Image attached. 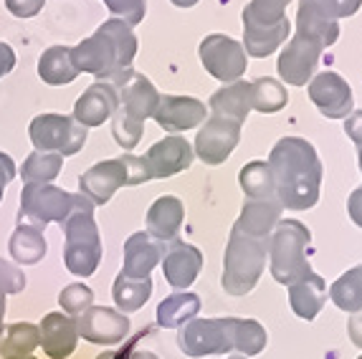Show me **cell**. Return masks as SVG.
I'll return each mask as SVG.
<instances>
[{"label":"cell","instance_id":"6da1fadb","mask_svg":"<svg viewBox=\"0 0 362 359\" xmlns=\"http://www.w3.org/2000/svg\"><path fill=\"white\" fill-rule=\"evenodd\" d=\"M279 203L289 210H309L320 200L322 162L317 150L302 137L279 139L269 155Z\"/></svg>","mask_w":362,"mask_h":359},{"label":"cell","instance_id":"7a4b0ae2","mask_svg":"<svg viewBox=\"0 0 362 359\" xmlns=\"http://www.w3.org/2000/svg\"><path fill=\"white\" fill-rule=\"evenodd\" d=\"M134 54H137V36L124 20L117 18L104 20L94 36L84 38L71 48L78 73H94L112 86H122L127 81L132 73Z\"/></svg>","mask_w":362,"mask_h":359},{"label":"cell","instance_id":"3957f363","mask_svg":"<svg viewBox=\"0 0 362 359\" xmlns=\"http://www.w3.org/2000/svg\"><path fill=\"white\" fill-rule=\"evenodd\" d=\"M61 228H64V264L69 273L89 278L102 264V238L94 220V203L78 192L74 210Z\"/></svg>","mask_w":362,"mask_h":359},{"label":"cell","instance_id":"277c9868","mask_svg":"<svg viewBox=\"0 0 362 359\" xmlns=\"http://www.w3.org/2000/svg\"><path fill=\"white\" fill-rule=\"evenodd\" d=\"M269 240L272 238H254L238 228L230 230L223 253V276H221V286L226 288V293L246 296L254 291L266 269Z\"/></svg>","mask_w":362,"mask_h":359},{"label":"cell","instance_id":"5b68a950","mask_svg":"<svg viewBox=\"0 0 362 359\" xmlns=\"http://www.w3.org/2000/svg\"><path fill=\"white\" fill-rule=\"evenodd\" d=\"M160 104V91L152 86L150 78L132 71L127 81L119 86V107L112 117V134L124 150L137 147L142 137V122L155 117Z\"/></svg>","mask_w":362,"mask_h":359},{"label":"cell","instance_id":"8992f818","mask_svg":"<svg viewBox=\"0 0 362 359\" xmlns=\"http://www.w3.org/2000/svg\"><path fill=\"white\" fill-rule=\"evenodd\" d=\"M309 243L312 233L299 220H279L269 240V264H272L274 281L281 286H291L299 278L312 273L309 266Z\"/></svg>","mask_w":362,"mask_h":359},{"label":"cell","instance_id":"52a82bcc","mask_svg":"<svg viewBox=\"0 0 362 359\" xmlns=\"http://www.w3.org/2000/svg\"><path fill=\"white\" fill-rule=\"evenodd\" d=\"M291 0H251L243 11V51L256 59L274 54L286 41L291 23L286 6Z\"/></svg>","mask_w":362,"mask_h":359},{"label":"cell","instance_id":"ba28073f","mask_svg":"<svg viewBox=\"0 0 362 359\" xmlns=\"http://www.w3.org/2000/svg\"><path fill=\"white\" fill-rule=\"evenodd\" d=\"M150 177L145 157L124 155L117 160H104L97 162L94 167L86 170L78 177V190L84 198H89L94 205H107L119 187L127 185H142Z\"/></svg>","mask_w":362,"mask_h":359},{"label":"cell","instance_id":"9c48e42d","mask_svg":"<svg viewBox=\"0 0 362 359\" xmlns=\"http://www.w3.org/2000/svg\"><path fill=\"white\" fill-rule=\"evenodd\" d=\"M28 134L38 152H56L61 157L76 155L86 142V126L64 114H38L30 122Z\"/></svg>","mask_w":362,"mask_h":359},{"label":"cell","instance_id":"30bf717a","mask_svg":"<svg viewBox=\"0 0 362 359\" xmlns=\"http://www.w3.org/2000/svg\"><path fill=\"white\" fill-rule=\"evenodd\" d=\"M177 347L185 357H211L233 352V317L226 319H190L180 326Z\"/></svg>","mask_w":362,"mask_h":359},{"label":"cell","instance_id":"8fae6325","mask_svg":"<svg viewBox=\"0 0 362 359\" xmlns=\"http://www.w3.org/2000/svg\"><path fill=\"white\" fill-rule=\"evenodd\" d=\"M360 6L362 0H302L296 13V30L332 46L339 36L337 20L355 16Z\"/></svg>","mask_w":362,"mask_h":359},{"label":"cell","instance_id":"7c38bea8","mask_svg":"<svg viewBox=\"0 0 362 359\" xmlns=\"http://www.w3.org/2000/svg\"><path fill=\"white\" fill-rule=\"evenodd\" d=\"M76 195L74 192L61 190L54 185H25L21 192V208L18 218L21 220H30L28 225H36L38 230L49 225V223H59L64 225L69 213L74 210Z\"/></svg>","mask_w":362,"mask_h":359},{"label":"cell","instance_id":"4fadbf2b","mask_svg":"<svg viewBox=\"0 0 362 359\" xmlns=\"http://www.w3.org/2000/svg\"><path fill=\"white\" fill-rule=\"evenodd\" d=\"M200 61L211 76H216L218 81H238V78L246 73V51L238 41L228 36H221V33H213L206 36L200 43Z\"/></svg>","mask_w":362,"mask_h":359},{"label":"cell","instance_id":"5bb4252c","mask_svg":"<svg viewBox=\"0 0 362 359\" xmlns=\"http://www.w3.org/2000/svg\"><path fill=\"white\" fill-rule=\"evenodd\" d=\"M325 48L327 46L320 38L296 30L294 38L286 43V48L279 56V76L284 78L289 86H304L312 78Z\"/></svg>","mask_w":362,"mask_h":359},{"label":"cell","instance_id":"9a60e30c","mask_svg":"<svg viewBox=\"0 0 362 359\" xmlns=\"http://www.w3.org/2000/svg\"><path fill=\"white\" fill-rule=\"evenodd\" d=\"M238 139H241V122L213 114L211 119L200 126L198 137H195V155L206 165H221L235 150Z\"/></svg>","mask_w":362,"mask_h":359},{"label":"cell","instance_id":"2e32d148","mask_svg":"<svg viewBox=\"0 0 362 359\" xmlns=\"http://www.w3.org/2000/svg\"><path fill=\"white\" fill-rule=\"evenodd\" d=\"M76 331L91 344H119L129 334V319L127 314L109 309V306H91L81 317H76Z\"/></svg>","mask_w":362,"mask_h":359},{"label":"cell","instance_id":"e0dca14e","mask_svg":"<svg viewBox=\"0 0 362 359\" xmlns=\"http://www.w3.org/2000/svg\"><path fill=\"white\" fill-rule=\"evenodd\" d=\"M309 99L317 104L327 119H347L355 102H352V89L339 73L325 71L312 78L309 84Z\"/></svg>","mask_w":362,"mask_h":359},{"label":"cell","instance_id":"ac0fdd59","mask_svg":"<svg viewBox=\"0 0 362 359\" xmlns=\"http://www.w3.org/2000/svg\"><path fill=\"white\" fill-rule=\"evenodd\" d=\"M76 319L64 312H51L38 324V347L49 359H69L76 349Z\"/></svg>","mask_w":362,"mask_h":359},{"label":"cell","instance_id":"d6986e66","mask_svg":"<svg viewBox=\"0 0 362 359\" xmlns=\"http://www.w3.org/2000/svg\"><path fill=\"white\" fill-rule=\"evenodd\" d=\"M203 269V253L190 243L173 240L168 248L163 246V273L165 281L177 291H185L198 278Z\"/></svg>","mask_w":362,"mask_h":359},{"label":"cell","instance_id":"ffe728a7","mask_svg":"<svg viewBox=\"0 0 362 359\" xmlns=\"http://www.w3.org/2000/svg\"><path fill=\"white\" fill-rule=\"evenodd\" d=\"M193 147L182 137H165L157 144H152L145 155L147 170L152 180L173 177L193 165Z\"/></svg>","mask_w":362,"mask_h":359},{"label":"cell","instance_id":"44dd1931","mask_svg":"<svg viewBox=\"0 0 362 359\" xmlns=\"http://www.w3.org/2000/svg\"><path fill=\"white\" fill-rule=\"evenodd\" d=\"M119 107V91L117 86L107 84V81H97L91 84L84 94L76 99V107H74V119L81 126H99L107 119H112Z\"/></svg>","mask_w":362,"mask_h":359},{"label":"cell","instance_id":"7402d4cb","mask_svg":"<svg viewBox=\"0 0 362 359\" xmlns=\"http://www.w3.org/2000/svg\"><path fill=\"white\" fill-rule=\"evenodd\" d=\"M206 104L193 96H160L155 122L168 132H187L206 122Z\"/></svg>","mask_w":362,"mask_h":359},{"label":"cell","instance_id":"603a6c76","mask_svg":"<svg viewBox=\"0 0 362 359\" xmlns=\"http://www.w3.org/2000/svg\"><path fill=\"white\" fill-rule=\"evenodd\" d=\"M182 220H185V205L175 195H163L147 210V235L157 243H173L177 240Z\"/></svg>","mask_w":362,"mask_h":359},{"label":"cell","instance_id":"cb8c5ba5","mask_svg":"<svg viewBox=\"0 0 362 359\" xmlns=\"http://www.w3.org/2000/svg\"><path fill=\"white\" fill-rule=\"evenodd\" d=\"M163 261V243L152 240L147 233H134L124 243V264H122L119 276L142 281L150 278L152 269Z\"/></svg>","mask_w":362,"mask_h":359},{"label":"cell","instance_id":"d4e9b609","mask_svg":"<svg viewBox=\"0 0 362 359\" xmlns=\"http://www.w3.org/2000/svg\"><path fill=\"white\" fill-rule=\"evenodd\" d=\"M281 210L284 205L274 200H246L238 220L233 228L243 230V233L254 235V238H272L274 228L281 220Z\"/></svg>","mask_w":362,"mask_h":359},{"label":"cell","instance_id":"484cf974","mask_svg":"<svg viewBox=\"0 0 362 359\" xmlns=\"http://www.w3.org/2000/svg\"><path fill=\"white\" fill-rule=\"evenodd\" d=\"M327 301V283L320 273H309L304 278H299L296 283L289 286V304L291 312L299 319H317V314L322 312V306Z\"/></svg>","mask_w":362,"mask_h":359},{"label":"cell","instance_id":"4316f807","mask_svg":"<svg viewBox=\"0 0 362 359\" xmlns=\"http://www.w3.org/2000/svg\"><path fill=\"white\" fill-rule=\"evenodd\" d=\"M200 312V296L190 291H175L157 306V324L163 329H180Z\"/></svg>","mask_w":362,"mask_h":359},{"label":"cell","instance_id":"83f0119b","mask_svg":"<svg viewBox=\"0 0 362 359\" xmlns=\"http://www.w3.org/2000/svg\"><path fill=\"white\" fill-rule=\"evenodd\" d=\"M251 109H254L251 107V84H246V81H235L230 86H223V89L211 96V112L216 117H226V119L243 124Z\"/></svg>","mask_w":362,"mask_h":359},{"label":"cell","instance_id":"f1b7e54d","mask_svg":"<svg viewBox=\"0 0 362 359\" xmlns=\"http://www.w3.org/2000/svg\"><path fill=\"white\" fill-rule=\"evenodd\" d=\"M8 251L11 258L21 266H36L43 261L49 246H46V238H43V230H38L36 225H28V223H21L11 235V243H8Z\"/></svg>","mask_w":362,"mask_h":359},{"label":"cell","instance_id":"f546056e","mask_svg":"<svg viewBox=\"0 0 362 359\" xmlns=\"http://www.w3.org/2000/svg\"><path fill=\"white\" fill-rule=\"evenodd\" d=\"M38 76L51 86L71 84L78 76V69L74 64L71 48L69 46H51L38 59Z\"/></svg>","mask_w":362,"mask_h":359},{"label":"cell","instance_id":"4dcf8cb0","mask_svg":"<svg viewBox=\"0 0 362 359\" xmlns=\"http://www.w3.org/2000/svg\"><path fill=\"white\" fill-rule=\"evenodd\" d=\"M38 347V326L30 322L11 324L0 334V357H30V352Z\"/></svg>","mask_w":362,"mask_h":359},{"label":"cell","instance_id":"1f68e13d","mask_svg":"<svg viewBox=\"0 0 362 359\" xmlns=\"http://www.w3.org/2000/svg\"><path fill=\"white\" fill-rule=\"evenodd\" d=\"M152 296V278H142V281H132L124 276H117L115 286H112V299L117 304V312L122 314H134L150 301Z\"/></svg>","mask_w":362,"mask_h":359},{"label":"cell","instance_id":"d6a6232c","mask_svg":"<svg viewBox=\"0 0 362 359\" xmlns=\"http://www.w3.org/2000/svg\"><path fill=\"white\" fill-rule=\"evenodd\" d=\"M241 190L246 192L248 200H274L276 198V185H274V175L269 170V162H248L238 175ZM279 200V198H276Z\"/></svg>","mask_w":362,"mask_h":359},{"label":"cell","instance_id":"836d02e7","mask_svg":"<svg viewBox=\"0 0 362 359\" xmlns=\"http://www.w3.org/2000/svg\"><path fill=\"white\" fill-rule=\"evenodd\" d=\"M329 299L337 309L347 314L362 312V266H355L347 273H342L337 281L329 286Z\"/></svg>","mask_w":362,"mask_h":359},{"label":"cell","instance_id":"e575fe53","mask_svg":"<svg viewBox=\"0 0 362 359\" xmlns=\"http://www.w3.org/2000/svg\"><path fill=\"white\" fill-rule=\"evenodd\" d=\"M61 167H64V157L56 152H30L25 157L23 167H21V177L25 185H51V180L59 177Z\"/></svg>","mask_w":362,"mask_h":359},{"label":"cell","instance_id":"d590c367","mask_svg":"<svg viewBox=\"0 0 362 359\" xmlns=\"http://www.w3.org/2000/svg\"><path fill=\"white\" fill-rule=\"evenodd\" d=\"M269 334L254 319H235L233 317V349L241 357H256L264 352Z\"/></svg>","mask_w":362,"mask_h":359},{"label":"cell","instance_id":"8d00e7d4","mask_svg":"<svg viewBox=\"0 0 362 359\" xmlns=\"http://www.w3.org/2000/svg\"><path fill=\"white\" fill-rule=\"evenodd\" d=\"M289 96H286V89L279 84L276 78H256L251 84V107L259 109L264 114H274L279 109H284Z\"/></svg>","mask_w":362,"mask_h":359},{"label":"cell","instance_id":"74e56055","mask_svg":"<svg viewBox=\"0 0 362 359\" xmlns=\"http://www.w3.org/2000/svg\"><path fill=\"white\" fill-rule=\"evenodd\" d=\"M59 304L64 309V314H69V317H81L86 309L94 306V291L86 283H69L59 293Z\"/></svg>","mask_w":362,"mask_h":359},{"label":"cell","instance_id":"f35d334b","mask_svg":"<svg viewBox=\"0 0 362 359\" xmlns=\"http://www.w3.org/2000/svg\"><path fill=\"white\" fill-rule=\"evenodd\" d=\"M104 6L115 13V16H119L127 25H137L139 20L145 18V11H147L145 0H104Z\"/></svg>","mask_w":362,"mask_h":359},{"label":"cell","instance_id":"ab89813d","mask_svg":"<svg viewBox=\"0 0 362 359\" xmlns=\"http://www.w3.org/2000/svg\"><path fill=\"white\" fill-rule=\"evenodd\" d=\"M25 288V273L16 264L0 258V293L8 296V293H23Z\"/></svg>","mask_w":362,"mask_h":359},{"label":"cell","instance_id":"60d3db41","mask_svg":"<svg viewBox=\"0 0 362 359\" xmlns=\"http://www.w3.org/2000/svg\"><path fill=\"white\" fill-rule=\"evenodd\" d=\"M46 0H6V8L16 18H33L38 16Z\"/></svg>","mask_w":362,"mask_h":359},{"label":"cell","instance_id":"b9f144b4","mask_svg":"<svg viewBox=\"0 0 362 359\" xmlns=\"http://www.w3.org/2000/svg\"><path fill=\"white\" fill-rule=\"evenodd\" d=\"M13 177H16V162L6 152H0V203H3V192L13 182Z\"/></svg>","mask_w":362,"mask_h":359},{"label":"cell","instance_id":"7bdbcfd3","mask_svg":"<svg viewBox=\"0 0 362 359\" xmlns=\"http://www.w3.org/2000/svg\"><path fill=\"white\" fill-rule=\"evenodd\" d=\"M344 132H347V137H350L357 147H362V112H352L350 117H347Z\"/></svg>","mask_w":362,"mask_h":359},{"label":"cell","instance_id":"ee69618b","mask_svg":"<svg viewBox=\"0 0 362 359\" xmlns=\"http://www.w3.org/2000/svg\"><path fill=\"white\" fill-rule=\"evenodd\" d=\"M347 213H350L352 223L362 228V185L357 190H352L350 200H347Z\"/></svg>","mask_w":362,"mask_h":359},{"label":"cell","instance_id":"f6af8a7d","mask_svg":"<svg viewBox=\"0 0 362 359\" xmlns=\"http://www.w3.org/2000/svg\"><path fill=\"white\" fill-rule=\"evenodd\" d=\"M13 66H16V54H13V48L8 43L0 41V78L11 73Z\"/></svg>","mask_w":362,"mask_h":359},{"label":"cell","instance_id":"bcb514c9","mask_svg":"<svg viewBox=\"0 0 362 359\" xmlns=\"http://www.w3.org/2000/svg\"><path fill=\"white\" fill-rule=\"evenodd\" d=\"M347 334H350L352 344L362 349V312L355 314V317L347 322Z\"/></svg>","mask_w":362,"mask_h":359},{"label":"cell","instance_id":"7dc6e473","mask_svg":"<svg viewBox=\"0 0 362 359\" xmlns=\"http://www.w3.org/2000/svg\"><path fill=\"white\" fill-rule=\"evenodd\" d=\"M142 336V334H139ZM137 336V339H139ZM137 339H132V344H129V352H127V359H157V354H152V352H134V341Z\"/></svg>","mask_w":362,"mask_h":359},{"label":"cell","instance_id":"c3c4849f","mask_svg":"<svg viewBox=\"0 0 362 359\" xmlns=\"http://www.w3.org/2000/svg\"><path fill=\"white\" fill-rule=\"evenodd\" d=\"M127 352H129V347L124 349V352H107V354H99L97 359H127Z\"/></svg>","mask_w":362,"mask_h":359},{"label":"cell","instance_id":"681fc988","mask_svg":"<svg viewBox=\"0 0 362 359\" xmlns=\"http://www.w3.org/2000/svg\"><path fill=\"white\" fill-rule=\"evenodd\" d=\"M3 319H6V296L0 293V334H3V329H6V326H3Z\"/></svg>","mask_w":362,"mask_h":359},{"label":"cell","instance_id":"f907efd6","mask_svg":"<svg viewBox=\"0 0 362 359\" xmlns=\"http://www.w3.org/2000/svg\"><path fill=\"white\" fill-rule=\"evenodd\" d=\"M173 3H175L177 8H190V6H195L198 0H173Z\"/></svg>","mask_w":362,"mask_h":359},{"label":"cell","instance_id":"816d5d0a","mask_svg":"<svg viewBox=\"0 0 362 359\" xmlns=\"http://www.w3.org/2000/svg\"><path fill=\"white\" fill-rule=\"evenodd\" d=\"M360 172H362V147H360Z\"/></svg>","mask_w":362,"mask_h":359},{"label":"cell","instance_id":"f5cc1de1","mask_svg":"<svg viewBox=\"0 0 362 359\" xmlns=\"http://www.w3.org/2000/svg\"><path fill=\"white\" fill-rule=\"evenodd\" d=\"M13 359H36V357H13Z\"/></svg>","mask_w":362,"mask_h":359},{"label":"cell","instance_id":"db71d44e","mask_svg":"<svg viewBox=\"0 0 362 359\" xmlns=\"http://www.w3.org/2000/svg\"><path fill=\"white\" fill-rule=\"evenodd\" d=\"M230 359H248V357H241V354H238V357H230Z\"/></svg>","mask_w":362,"mask_h":359},{"label":"cell","instance_id":"11a10c76","mask_svg":"<svg viewBox=\"0 0 362 359\" xmlns=\"http://www.w3.org/2000/svg\"><path fill=\"white\" fill-rule=\"evenodd\" d=\"M357 359H362V354H360V357H357Z\"/></svg>","mask_w":362,"mask_h":359}]
</instances>
